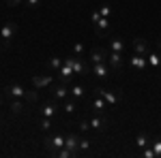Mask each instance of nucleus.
<instances>
[{
	"label": "nucleus",
	"instance_id": "7ed1b4c3",
	"mask_svg": "<svg viewBox=\"0 0 161 158\" xmlns=\"http://www.w3.org/2000/svg\"><path fill=\"white\" fill-rule=\"evenodd\" d=\"M97 94H99L105 103H108V107H116L118 103H120V92L118 90H105V88H97L95 90Z\"/></svg>",
	"mask_w": 161,
	"mask_h": 158
},
{
	"label": "nucleus",
	"instance_id": "e433bc0d",
	"mask_svg": "<svg viewBox=\"0 0 161 158\" xmlns=\"http://www.w3.org/2000/svg\"><path fill=\"white\" fill-rule=\"evenodd\" d=\"M159 45H161V37H159Z\"/></svg>",
	"mask_w": 161,
	"mask_h": 158
},
{
	"label": "nucleus",
	"instance_id": "423d86ee",
	"mask_svg": "<svg viewBox=\"0 0 161 158\" xmlns=\"http://www.w3.org/2000/svg\"><path fill=\"white\" fill-rule=\"evenodd\" d=\"M43 145L47 147L50 152H58L60 147H64V135H52L43 141Z\"/></svg>",
	"mask_w": 161,
	"mask_h": 158
},
{
	"label": "nucleus",
	"instance_id": "c9c22d12",
	"mask_svg": "<svg viewBox=\"0 0 161 158\" xmlns=\"http://www.w3.org/2000/svg\"><path fill=\"white\" fill-rule=\"evenodd\" d=\"M0 124H2V113H0Z\"/></svg>",
	"mask_w": 161,
	"mask_h": 158
},
{
	"label": "nucleus",
	"instance_id": "f03ea898",
	"mask_svg": "<svg viewBox=\"0 0 161 158\" xmlns=\"http://www.w3.org/2000/svg\"><path fill=\"white\" fill-rule=\"evenodd\" d=\"M90 19H92V30H95V34H97V37H105V32L110 30V17H101L99 11H92Z\"/></svg>",
	"mask_w": 161,
	"mask_h": 158
},
{
	"label": "nucleus",
	"instance_id": "5701e85b",
	"mask_svg": "<svg viewBox=\"0 0 161 158\" xmlns=\"http://www.w3.org/2000/svg\"><path fill=\"white\" fill-rule=\"evenodd\" d=\"M84 92H86L84 85H73V88L69 90V94H71L73 98H82V96H84Z\"/></svg>",
	"mask_w": 161,
	"mask_h": 158
},
{
	"label": "nucleus",
	"instance_id": "2f4dec72",
	"mask_svg": "<svg viewBox=\"0 0 161 158\" xmlns=\"http://www.w3.org/2000/svg\"><path fill=\"white\" fill-rule=\"evenodd\" d=\"M39 2H41V0H26V4H28L30 9H37V7H39Z\"/></svg>",
	"mask_w": 161,
	"mask_h": 158
},
{
	"label": "nucleus",
	"instance_id": "7c9ffc66",
	"mask_svg": "<svg viewBox=\"0 0 161 158\" xmlns=\"http://www.w3.org/2000/svg\"><path fill=\"white\" fill-rule=\"evenodd\" d=\"M90 147H92V143H90L88 139H80V150H82V152H88ZM80 150H77V152H80Z\"/></svg>",
	"mask_w": 161,
	"mask_h": 158
},
{
	"label": "nucleus",
	"instance_id": "f3484780",
	"mask_svg": "<svg viewBox=\"0 0 161 158\" xmlns=\"http://www.w3.org/2000/svg\"><path fill=\"white\" fill-rule=\"evenodd\" d=\"M52 79H54L52 75H35L32 77V85L35 88H47L52 84Z\"/></svg>",
	"mask_w": 161,
	"mask_h": 158
},
{
	"label": "nucleus",
	"instance_id": "cd10ccee",
	"mask_svg": "<svg viewBox=\"0 0 161 158\" xmlns=\"http://www.w3.org/2000/svg\"><path fill=\"white\" fill-rule=\"evenodd\" d=\"M99 15H101V17H110V15H112V7H110V4H101Z\"/></svg>",
	"mask_w": 161,
	"mask_h": 158
},
{
	"label": "nucleus",
	"instance_id": "c85d7f7f",
	"mask_svg": "<svg viewBox=\"0 0 161 158\" xmlns=\"http://www.w3.org/2000/svg\"><path fill=\"white\" fill-rule=\"evenodd\" d=\"M142 156L144 158H157V154H155V150H153L150 145H146L144 150H142Z\"/></svg>",
	"mask_w": 161,
	"mask_h": 158
},
{
	"label": "nucleus",
	"instance_id": "bb28decb",
	"mask_svg": "<svg viewBox=\"0 0 161 158\" xmlns=\"http://www.w3.org/2000/svg\"><path fill=\"white\" fill-rule=\"evenodd\" d=\"M41 130H52V118H41Z\"/></svg>",
	"mask_w": 161,
	"mask_h": 158
},
{
	"label": "nucleus",
	"instance_id": "9b49d317",
	"mask_svg": "<svg viewBox=\"0 0 161 158\" xmlns=\"http://www.w3.org/2000/svg\"><path fill=\"white\" fill-rule=\"evenodd\" d=\"M146 64H148L146 56H140V54H133V56H131V69H133V71H137V73L144 71Z\"/></svg>",
	"mask_w": 161,
	"mask_h": 158
},
{
	"label": "nucleus",
	"instance_id": "f8f14e48",
	"mask_svg": "<svg viewBox=\"0 0 161 158\" xmlns=\"http://www.w3.org/2000/svg\"><path fill=\"white\" fill-rule=\"evenodd\" d=\"M108 126H110V122H108V118H103V113H97L90 120V128H95V130H105Z\"/></svg>",
	"mask_w": 161,
	"mask_h": 158
},
{
	"label": "nucleus",
	"instance_id": "a211bd4d",
	"mask_svg": "<svg viewBox=\"0 0 161 158\" xmlns=\"http://www.w3.org/2000/svg\"><path fill=\"white\" fill-rule=\"evenodd\" d=\"M90 107H92V111H95V113H105V111H108V103H105V100L97 94V98L92 100V105H90Z\"/></svg>",
	"mask_w": 161,
	"mask_h": 158
},
{
	"label": "nucleus",
	"instance_id": "6ab92c4d",
	"mask_svg": "<svg viewBox=\"0 0 161 158\" xmlns=\"http://www.w3.org/2000/svg\"><path fill=\"white\" fill-rule=\"evenodd\" d=\"M9 109H11V113H22L24 111V98H11L9 100Z\"/></svg>",
	"mask_w": 161,
	"mask_h": 158
},
{
	"label": "nucleus",
	"instance_id": "f257e3e1",
	"mask_svg": "<svg viewBox=\"0 0 161 158\" xmlns=\"http://www.w3.org/2000/svg\"><path fill=\"white\" fill-rule=\"evenodd\" d=\"M64 62L71 66L73 75H80V77H84V75L90 73V69H88V64L84 62V58H82V56H67V58H64Z\"/></svg>",
	"mask_w": 161,
	"mask_h": 158
},
{
	"label": "nucleus",
	"instance_id": "b1692460",
	"mask_svg": "<svg viewBox=\"0 0 161 158\" xmlns=\"http://www.w3.org/2000/svg\"><path fill=\"white\" fill-rule=\"evenodd\" d=\"M150 147L155 150V154H157V158H161V137H157L155 141H150Z\"/></svg>",
	"mask_w": 161,
	"mask_h": 158
},
{
	"label": "nucleus",
	"instance_id": "dca6fc26",
	"mask_svg": "<svg viewBox=\"0 0 161 158\" xmlns=\"http://www.w3.org/2000/svg\"><path fill=\"white\" fill-rule=\"evenodd\" d=\"M133 49H136V54L140 56H148V43H146V38H133Z\"/></svg>",
	"mask_w": 161,
	"mask_h": 158
},
{
	"label": "nucleus",
	"instance_id": "39448f33",
	"mask_svg": "<svg viewBox=\"0 0 161 158\" xmlns=\"http://www.w3.org/2000/svg\"><path fill=\"white\" fill-rule=\"evenodd\" d=\"M4 98L11 100V98H28V90H24V85L19 84H9L4 88Z\"/></svg>",
	"mask_w": 161,
	"mask_h": 158
},
{
	"label": "nucleus",
	"instance_id": "6e6552de",
	"mask_svg": "<svg viewBox=\"0 0 161 158\" xmlns=\"http://www.w3.org/2000/svg\"><path fill=\"white\" fill-rule=\"evenodd\" d=\"M64 147L69 150V152H73V156L77 154V150H80V137L75 133L71 135H64Z\"/></svg>",
	"mask_w": 161,
	"mask_h": 158
},
{
	"label": "nucleus",
	"instance_id": "a878e982",
	"mask_svg": "<svg viewBox=\"0 0 161 158\" xmlns=\"http://www.w3.org/2000/svg\"><path fill=\"white\" fill-rule=\"evenodd\" d=\"M62 62H64V60H60L58 56H56V58H50V69H52V71H58V69L62 66Z\"/></svg>",
	"mask_w": 161,
	"mask_h": 158
},
{
	"label": "nucleus",
	"instance_id": "0eeeda50",
	"mask_svg": "<svg viewBox=\"0 0 161 158\" xmlns=\"http://www.w3.org/2000/svg\"><path fill=\"white\" fill-rule=\"evenodd\" d=\"M90 73L95 75V77H99V79H105V77L110 75V64H108V60H105V62H99V64H92Z\"/></svg>",
	"mask_w": 161,
	"mask_h": 158
},
{
	"label": "nucleus",
	"instance_id": "c756f323",
	"mask_svg": "<svg viewBox=\"0 0 161 158\" xmlns=\"http://www.w3.org/2000/svg\"><path fill=\"white\" fill-rule=\"evenodd\" d=\"M62 109H64V113H73V111L77 109V107H75V100H67Z\"/></svg>",
	"mask_w": 161,
	"mask_h": 158
},
{
	"label": "nucleus",
	"instance_id": "412c9836",
	"mask_svg": "<svg viewBox=\"0 0 161 158\" xmlns=\"http://www.w3.org/2000/svg\"><path fill=\"white\" fill-rule=\"evenodd\" d=\"M136 145L140 147V150H144L146 145H150V137H148L146 133H140V135L136 137Z\"/></svg>",
	"mask_w": 161,
	"mask_h": 158
},
{
	"label": "nucleus",
	"instance_id": "4be33fe9",
	"mask_svg": "<svg viewBox=\"0 0 161 158\" xmlns=\"http://www.w3.org/2000/svg\"><path fill=\"white\" fill-rule=\"evenodd\" d=\"M146 60H148V64L153 66V69H159V66H161V56H159V54H150V51H148Z\"/></svg>",
	"mask_w": 161,
	"mask_h": 158
},
{
	"label": "nucleus",
	"instance_id": "ddd939ff",
	"mask_svg": "<svg viewBox=\"0 0 161 158\" xmlns=\"http://www.w3.org/2000/svg\"><path fill=\"white\" fill-rule=\"evenodd\" d=\"M58 77H60V84H69L71 81V77H73V71H71V66L67 64V62H62V66L56 71Z\"/></svg>",
	"mask_w": 161,
	"mask_h": 158
},
{
	"label": "nucleus",
	"instance_id": "393cba45",
	"mask_svg": "<svg viewBox=\"0 0 161 158\" xmlns=\"http://www.w3.org/2000/svg\"><path fill=\"white\" fill-rule=\"evenodd\" d=\"M73 56H82L84 58V43H80V41L73 43Z\"/></svg>",
	"mask_w": 161,
	"mask_h": 158
},
{
	"label": "nucleus",
	"instance_id": "9d476101",
	"mask_svg": "<svg viewBox=\"0 0 161 158\" xmlns=\"http://www.w3.org/2000/svg\"><path fill=\"white\" fill-rule=\"evenodd\" d=\"M56 115H58V105L54 100L41 105V118H56Z\"/></svg>",
	"mask_w": 161,
	"mask_h": 158
},
{
	"label": "nucleus",
	"instance_id": "72a5a7b5",
	"mask_svg": "<svg viewBox=\"0 0 161 158\" xmlns=\"http://www.w3.org/2000/svg\"><path fill=\"white\" fill-rule=\"evenodd\" d=\"M90 128V122H80V130H88Z\"/></svg>",
	"mask_w": 161,
	"mask_h": 158
},
{
	"label": "nucleus",
	"instance_id": "aec40b11",
	"mask_svg": "<svg viewBox=\"0 0 161 158\" xmlns=\"http://www.w3.org/2000/svg\"><path fill=\"white\" fill-rule=\"evenodd\" d=\"M110 51H118V54H123V51H125V43L118 37L110 38Z\"/></svg>",
	"mask_w": 161,
	"mask_h": 158
},
{
	"label": "nucleus",
	"instance_id": "20e7f679",
	"mask_svg": "<svg viewBox=\"0 0 161 158\" xmlns=\"http://www.w3.org/2000/svg\"><path fill=\"white\" fill-rule=\"evenodd\" d=\"M15 32H17V26L13 24V22H7V24L0 28V38H2V47H9L11 45V41H13V37H15Z\"/></svg>",
	"mask_w": 161,
	"mask_h": 158
},
{
	"label": "nucleus",
	"instance_id": "2eb2a0df",
	"mask_svg": "<svg viewBox=\"0 0 161 158\" xmlns=\"http://www.w3.org/2000/svg\"><path fill=\"white\" fill-rule=\"evenodd\" d=\"M108 54H110L108 49H92V51H90V62H92V64L105 62L108 60Z\"/></svg>",
	"mask_w": 161,
	"mask_h": 158
},
{
	"label": "nucleus",
	"instance_id": "473e14b6",
	"mask_svg": "<svg viewBox=\"0 0 161 158\" xmlns=\"http://www.w3.org/2000/svg\"><path fill=\"white\" fill-rule=\"evenodd\" d=\"M19 4H24V0H9V7H19Z\"/></svg>",
	"mask_w": 161,
	"mask_h": 158
},
{
	"label": "nucleus",
	"instance_id": "1a4fd4ad",
	"mask_svg": "<svg viewBox=\"0 0 161 158\" xmlns=\"http://www.w3.org/2000/svg\"><path fill=\"white\" fill-rule=\"evenodd\" d=\"M108 64H110L112 71H120V69H123V54L110 51V54H108Z\"/></svg>",
	"mask_w": 161,
	"mask_h": 158
},
{
	"label": "nucleus",
	"instance_id": "4468645a",
	"mask_svg": "<svg viewBox=\"0 0 161 158\" xmlns=\"http://www.w3.org/2000/svg\"><path fill=\"white\" fill-rule=\"evenodd\" d=\"M67 96H69L67 84H58V85H54V90H52V98H54V100H64Z\"/></svg>",
	"mask_w": 161,
	"mask_h": 158
},
{
	"label": "nucleus",
	"instance_id": "f704fd0d",
	"mask_svg": "<svg viewBox=\"0 0 161 158\" xmlns=\"http://www.w3.org/2000/svg\"><path fill=\"white\" fill-rule=\"evenodd\" d=\"M0 107H2V96H0Z\"/></svg>",
	"mask_w": 161,
	"mask_h": 158
}]
</instances>
